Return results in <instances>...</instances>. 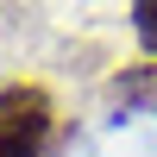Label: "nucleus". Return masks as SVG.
Listing matches in <instances>:
<instances>
[{"label": "nucleus", "instance_id": "obj_2", "mask_svg": "<svg viewBox=\"0 0 157 157\" xmlns=\"http://www.w3.org/2000/svg\"><path fill=\"white\" fill-rule=\"evenodd\" d=\"M113 107H145V113H157V63H132L126 75H113Z\"/></svg>", "mask_w": 157, "mask_h": 157}, {"label": "nucleus", "instance_id": "obj_1", "mask_svg": "<svg viewBox=\"0 0 157 157\" xmlns=\"http://www.w3.org/2000/svg\"><path fill=\"white\" fill-rule=\"evenodd\" d=\"M50 138V94L32 82L0 88V157H38Z\"/></svg>", "mask_w": 157, "mask_h": 157}, {"label": "nucleus", "instance_id": "obj_3", "mask_svg": "<svg viewBox=\"0 0 157 157\" xmlns=\"http://www.w3.org/2000/svg\"><path fill=\"white\" fill-rule=\"evenodd\" d=\"M132 32H138V44L157 57V0H132Z\"/></svg>", "mask_w": 157, "mask_h": 157}]
</instances>
